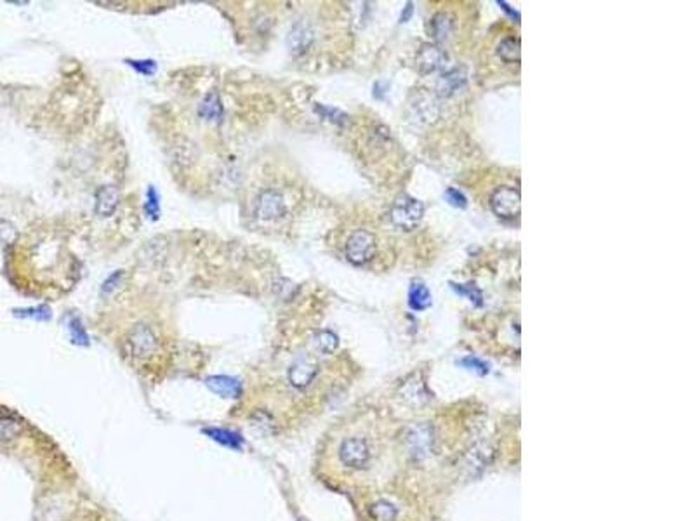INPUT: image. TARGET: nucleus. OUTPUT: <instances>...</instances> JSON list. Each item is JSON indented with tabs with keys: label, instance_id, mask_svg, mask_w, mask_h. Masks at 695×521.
Segmentation results:
<instances>
[{
	"label": "nucleus",
	"instance_id": "f257e3e1",
	"mask_svg": "<svg viewBox=\"0 0 695 521\" xmlns=\"http://www.w3.org/2000/svg\"><path fill=\"white\" fill-rule=\"evenodd\" d=\"M161 339L148 323L139 322L131 327L124 339L125 355L134 363H148L161 351Z\"/></svg>",
	"mask_w": 695,
	"mask_h": 521
},
{
	"label": "nucleus",
	"instance_id": "f03ea898",
	"mask_svg": "<svg viewBox=\"0 0 695 521\" xmlns=\"http://www.w3.org/2000/svg\"><path fill=\"white\" fill-rule=\"evenodd\" d=\"M422 215H425V206L421 200L411 195H400L389 211V219L401 232H412L418 228Z\"/></svg>",
	"mask_w": 695,
	"mask_h": 521
},
{
	"label": "nucleus",
	"instance_id": "7ed1b4c3",
	"mask_svg": "<svg viewBox=\"0 0 695 521\" xmlns=\"http://www.w3.org/2000/svg\"><path fill=\"white\" fill-rule=\"evenodd\" d=\"M434 446V433L433 427L428 422H419L408 429L407 433V450L414 460L422 463V460L430 459L433 453Z\"/></svg>",
	"mask_w": 695,
	"mask_h": 521
},
{
	"label": "nucleus",
	"instance_id": "20e7f679",
	"mask_svg": "<svg viewBox=\"0 0 695 521\" xmlns=\"http://www.w3.org/2000/svg\"><path fill=\"white\" fill-rule=\"evenodd\" d=\"M375 254V237L369 230H356L348 238L346 258L355 266L369 263Z\"/></svg>",
	"mask_w": 695,
	"mask_h": 521
},
{
	"label": "nucleus",
	"instance_id": "39448f33",
	"mask_svg": "<svg viewBox=\"0 0 695 521\" xmlns=\"http://www.w3.org/2000/svg\"><path fill=\"white\" fill-rule=\"evenodd\" d=\"M490 207L494 214L503 219L518 218L520 208H522V196L516 188L511 186H501L490 196Z\"/></svg>",
	"mask_w": 695,
	"mask_h": 521
},
{
	"label": "nucleus",
	"instance_id": "423d86ee",
	"mask_svg": "<svg viewBox=\"0 0 695 521\" xmlns=\"http://www.w3.org/2000/svg\"><path fill=\"white\" fill-rule=\"evenodd\" d=\"M318 375V365L308 356H301L292 362L287 368V384L294 391H304L310 388Z\"/></svg>",
	"mask_w": 695,
	"mask_h": 521
},
{
	"label": "nucleus",
	"instance_id": "0eeeda50",
	"mask_svg": "<svg viewBox=\"0 0 695 521\" xmlns=\"http://www.w3.org/2000/svg\"><path fill=\"white\" fill-rule=\"evenodd\" d=\"M285 212H287V206H285L282 193H278L277 189H265L259 193L254 206L256 218L261 221H277V219L284 218Z\"/></svg>",
	"mask_w": 695,
	"mask_h": 521
},
{
	"label": "nucleus",
	"instance_id": "6e6552de",
	"mask_svg": "<svg viewBox=\"0 0 695 521\" xmlns=\"http://www.w3.org/2000/svg\"><path fill=\"white\" fill-rule=\"evenodd\" d=\"M449 61L447 52L440 49L434 44H425L418 52V66L421 73H434L438 70H444Z\"/></svg>",
	"mask_w": 695,
	"mask_h": 521
},
{
	"label": "nucleus",
	"instance_id": "1a4fd4ad",
	"mask_svg": "<svg viewBox=\"0 0 695 521\" xmlns=\"http://www.w3.org/2000/svg\"><path fill=\"white\" fill-rule=\"evenodd\" d=\"M28 426L13 415H0V446H9L27 437Z\"/></svg>",
	"mask_w": 695,
	"mask_h": 521
},
{
	"label": "nucleus",
	"instance_id": "9d476101",
	"mask_svg": "<svg viewBox=\"0 0 695 521\" xmlns=\"http://www.w3.org/2000/svg\"><path fill=\"white\" fill-rule=\"evenodd\" d=\"M315 40V32L308 23H296L287 37L289 49L294 56L304 54Z\"/></svg>",
	"mask_w": 695,
	"mask_h": 521
},
{
	"label": "nucleus",
	"instance_id": "9b49d317",
	"mask_svg": "<svg viewBox=\"0 0 695 521\" xmlns=\"http://www.w3.org/2000/svg\"><path fill=\"white\" fill-rule=\"evenodd\" d=\"M464 85H466V73H464V70L452 68L442 73V77L438 78L437 92L440 96H444V98H451L456 92H459Z\"/></svg>",
	"mask_w": 695,
	"mask_h": 521
},
{
	"label": "nucleus",
	"instance_id": "f8f14e48",
	"mask_svg": "<svg viewBox=\"0 0 695 521\" xmlns=\"http://www.w3.org/2000/svg\"><path fill=\"white\" fill-rule=\"evenodd\" d=\"M400 396L405 403L412 405V407H422L430 401V393L426 389V384L419 379H408L403 382L400 388Z\"/></svg>",
	"mask_w": 695,
	"mask_h": 521
},
{
	"label": "nucleus",
	"instance_id": "ddd939ff",
	"mask_svg": "<svg viewBox=\"0 0 695 521\" xmlns=\"http://www.w3.org/2000/svg\"><path fill=\"white\" fill-rule=\"evenodd\" d=\"M118 200H120V195H118V189L115 186H101L96 192V214L101 215V218H110L117 211Z\"/></svg>",
	"mask_w": 695,
	"mask_h": 521
},
{
	"label": "nucleus",
	"instance_id": "4468645a",
	"mask_svg": "<svg viewBox=\"0 0 695 521\" xmlns=\"http://www.w3.org/2000/svg\"><path fill=\"white\" fill-rule=\"evenodd\" d=\"M59 521H110L103 509L94 504H80L66 513Z\"/></svg>",
	"mask_w": 695,
	"mask_h": 521
},
{
	"label": "nucleus",
	"instance_id": "2eb2a0df",
	"mask_svg": "<svg viewBox=\"0 0 695 521\" xmlns=\"http://www.w3.org/2000/svg\"><path fill=\"white\" fill-rule=\"evenodd\" d=\"M408 304L415 311L428 310L431 306V292L422 282H412L408 289Z\"/></svg>",
	"mask_w": 695,
	"mask_h": 521
},
{
	"label": "nucleus",
	"instance_id": "dca6fc26",
	"mask_svg": "<svg viewBox=\"0 0 695 521\" xmlns=\"http://www.w3.org/2000/svg\"><path fill=\"white\" fill-rule=\"evenodd\" d=\"M492 456H494V450L490 448L489 443H477V445L468 452V467H470L473 472L480 471V469H483L490 463Z\"/></svg>",
	"mask_w": 695,
	"mask_h": 521
},
{
	"label": "nucleus",
	"instance_id": "f3484780",
	"mask_svg": "<svg viewBox=\"0 0 695 521\" xmlns=\"http://www.w3.org/2000/svg\"><path fill=\"white\" fill-rule=\"evenodd\" d=\"M430 32L434 40H447L454 32V21L447 13H438L431 18Z\"/></svg>",
	"mask_w": 695,
	"mask_h": 521
},
{
	"label": "nucleus",
	"instance_id": "a211bd4d",
	"mask_svg": "<svg viewBox=\"0 0 695 521\" xmlns=\"http://www.w3.org/2000/svg\"><path fill=\"white\" fill-rule=\"evenodd\" d=\"M199 115L202 118H206V120L218 122L219 118L223 117V103H221V98H219V94H215V92H209V94L204 98V101L200 103Z\"/></svg>",
	"mask_w": 695,
	"mask_h": 521
},
{
	"label": "nucleus",
	"instance_id": "6ab92c4d",
	"mask_svg": "<svg viewBox=\"0 0 695 521\" xmlns=\"http://www.w3.org/2000/svg\"><path fill=\"white\" fill-rule=\"evenodd\" d=\"M520 40L515 37H506L497 46V56L506 63H520Z\"/></svg>",
	"mask_w": 695,
	"mask_h": 521
},
{
	"label": "nucleus",
	"instance_id": "aec40b11",
	"mask_svg": "<svg viewBox=\"0 0 695 521\" xmlns=\"http://www.w3.org/2000/svg\"><path fill=\"white\" fill-rule=\"evenodd\" d=\"M313 344L323 355H330V353H334L337 349L339 339H337L336 334L330 332V330H318L313 337Z\"/></svg>",
	"mask_w": 695,
	"mask_h": 521
},
{
	"label": "nucleus",
	"instance_id": "412c9836",
	"mask_svg": "<svg viewBox=\"0 0 695 521\" xmlns=\"http://www.w3.org/2000/svg\"><path fill=\"white\" fill-rule=\"evenodd\" d=\"M451 287L456 290L457 294H459V296L466 297V299L470 301V303L473 304V306L480 308L482 304H483V294H482V290L478 289V287L475 285V284H454V282H452Z\"/></svg>",
	"mask_w": 695,
	"mask_h": 521
},
{
	"label": "nucleus",
	"instance_id": "4be33fe9",
	"mask_svg": "<svg viewBox=\"0 0 695 521\" xmlns=\"http://www.w3.org/2000/svg\"><path fill=\"white\" fill-rule=\"evenodd\" d=\"M414 108H415V111H419V113H421L428 122L434 120V118L438 117L437 103L433 101V98H431L430 94H419L418 103L414 104Z\"/></svg>",
	"mask_w": 695,
	"mask_h": 521
},
{
	"label": "nucleus",
	"instance_id": "5701e85b",
	"mask_svg": "<svg viewBox=\"0 0 695 521\" xmlns=\"http://www.w3.org/2000/svg\"><path fill=\"white\" fill-rule=\"evenodd\" d=\"M444 199L447 200V202L451 203L452 207L466 208V206H468V199H466V196H464V193L459 192V189H456V188H447V189H445Z\"/></svg>",
	"mask_w": 695,
	"mask_h": 521
},
{
	"label": "nucleus",
	"instance_id": "b1692460",
	"mask_svg": "<svg viewBox=\"0 0 695 521\" xmlns=\"http://www.w3.org/2000/svg\"><path fill=\"white\" fill-rule=\"evenodd\" d=\"M317 111H318V113H322L323 117H329V120H330V122H334V124H337V125L344 124V122L348 120V117H346V115H344L343 111L336 110V108L317 106Z\"/></svg>",
	"mask_w": 695,
	"mask_h": 521
},
{
	"label": "nucleus",
	"instance_id": "393cba45",
	"mask_svg": "<svg viewBox=\"0 0 695 521\" xmlns=\"http://www.w3.org/2000/svg\"><path fill=\"white\" fill-rule=\"evenodd\" d=\"M374 515L379 521H392L395 518V509H393V506L386 504V502H379L374 508Z\"/></svg>",
	"mask_w": 695,
	"mask_h": 521
},
{
	"label": "nucleus",
	"instance_id": "a878e982",
	"mask_svg": "<svg viewBox=\"0 0 695 521\" xmlns=\"http://www.w3.org/2000/svg\"><path fill=\"white\" fill-rule=\"evenodd\" d=\"M148 199H146V212H148V215H151L154 219H157L158 218V196H157V192H155L154 188H150L148 189Z\"/></svg>",
	"mask_w": 695,
	"mask_h": 521
},
{
	"label": "nucleus",
	"instance_id": "bb28decb",
	"mask_svg": "<svg viewBox=\"0 0 695 521\" xmlns=\"http://www.w3.org/2000/svg\"><path fill=\"white\" fill-rule=\"evenodd\" d=\"M127 63L132 66L134 70H137L139 73H143V75H154L155 70H157V66H155L154 61H127Z\"/></svg>",
	"mask_w": 695,
	"mask_h": 521
},
{
	"label": "nucleus",
	"instance_id": "cd10ccee",
	"mask_svg": "<svg viewBox=\"0 0 695 521\" xmlns=\"http://www.w3.org/2000/svg\"><path fill=\"white\" fill-rule=\"evenodd\" d=\"M461 365H464L466 368H471V370L480 372V374H487V372H489V367H487L482 360L475 358V356H468V358H464L463 362H461Z\"/></svg>",
	"mask_w": 695,
	"mask_h": 521
},
{
	"label": "nucleus",
	"instance_id": "c85d7f7f",
	"mask_svg": "<svg viewBox=\"0 0 695 521\" xmlns=\"http://www.w3.org/2000/svg\"><path fill=\"white\" fill-rule=\"evenodd\" d=\"M120 277H122V273H120V271H117V273H113V275H111V277L108 278V280L105 282V285H103V294L111 292V290H113L115 287H117L115 284H117V282L120 280Z\"/></svg>",
	"mask_w": 695,
	"mask_h": 521
},
{
	"label": "nucleus",
	"instance_id": "c756f323",
	"mask_svg": "<svg viewBox=\"0 0 695 521\" xmlns=\"http://www.w3.org/2000/svg\"><path fill=\"white\" fill-rule=\"evenodd\" d=\"M497 6H499L501 9L504 11V13H508L509 16L513 18V20L520 21V13H518V11H516V9H511V7H509V4H508V2H501V0H499V2H497Z\"/></svg>",
	"mask_w": 695,
	"mask_h": 521
},
{
	"label": "nucleus",
	"instance_id": "7c9ffc66",
	"mask_svg": "<svg viewBox=\"0 0 695 521\" xmlns=\"http://www.w3.org/2000/svg\"><path fill=\"white\" fill-rule=\"evenodd\" d=\"M412 13H414V4L412 2H408L407 6H405V9L401 11V16H400V23H407L408 20H411V16H412Z\"/></svg>",
	"mask_w": 695,
	"mask_h": 521
},
{
	"label": "nucleus",
	"instance_id": "2f4dec72",
	"mask_svg": "<svg viewBox=\"0 0 695 521\" xmlns=\"http://www.w3.org/2000/svg\"><path fill=\"white\" fill-rule=\"evenodd\" d=\"M384 94H386V87H382V82H377V84L374 85V98L384 99Z\"/></svg>",
	"mask_w": 695,
	"mask_h": 521
}]
</instances>
